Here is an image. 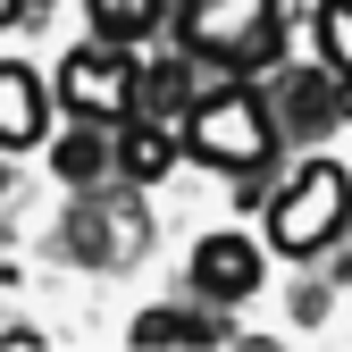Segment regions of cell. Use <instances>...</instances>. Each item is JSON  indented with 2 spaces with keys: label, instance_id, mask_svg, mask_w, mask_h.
<instances>
[{
  "label": "cell",
  "instance_id": "14",
  "mask_svg": "<svg viewBox=\"0 0 352 352\" xmlns=\"http://www.w3.org/2000/svg\"><path fill=\"white\" fill-rule=\"evenodd\" d=\"M344 118H352V76H344Z\"/></svg>",
  "mask_w": 352,
  "mask_h": 352
},
{
  "label": "cell",
  "instance_id": "9",
  "mask_svg": "<svg viewBox=\"0 0 352 352\" xmlns=\"http://www.w3.org/2000/svg\"><path fill=\"white\" fill-rule=\"evenodd\" d=\"M51 168H59V185H93V176L109 168V143L93 135V118H84V135H59V151H51Z\"/></svg>",
  "mask_w": 352,
  "mask_h": 352
},
{
  "label": "cell",
  "instance_id": "5",
  "mask_svg": "<svg viewBox=\"0 0 352 352\" xmlns=\"http://www.w3.org/2000/svg\"><path fill=\"white\" fill-rule=\"evenodd\" d=\"M193 285H201L210 302H243V294H260V243H243V235H210V243H193Z\"/></svg>",
  "mask_w": 352,
  "mask_h": 352
},
{
  "label": "cell",
  "instance_id": "8",
  "mask_svg": "<svg viewBox=\"0 0 352 352\" xmlns=\"http://www.w3.org/2000/svg\"><path fill=\"white\" fill-rule=\"evenodd\" d=\"M84 9H93V34L101 42H126V51H135L143 34H160L168 0H84Z\"/></svg>",
  "mask_w": 352,
  "mask_h": 352
},
{
  "label": "cell",
  "instance_id": "1",
  "mask_svg": "<svg viewBox=\"0 0 352 352\" xmlns=\"http://www.w3.org/2000/svg\"><path fill=\"white\" fill-rule=\"evenodd\" d=\"M269 151H277V118L260 109L252 84H218V93L185 101L176 160H201V168H235V176H252V168H269Z\"/></svg>",
  "mask_w": 352,
  "mask_h": 352
},
{
  "label": "cell",
  "instance_id": "4",
  "mask_svg": "<svg viewBox=\"0 0 352 352\" xmlns=\"http://www.w3.org/2000/svg\"><path fill=\"white\" fill-rule=\"evenodd\" d=\"M135 51L126 42H84V51H67V67H59V93H67V109L76 118H93V126H109V118H135Z\"/></svg>",
  "mask_w": 352,
  "mask_h": 352
},
{
  "label": "cell",
  "instance_id": "2",
  "mask_svg": "<svg viewBox=\"0 0 352 352\" xmlns=\"http://www.w3.org/2000/svg\"><path fill=\"white\" fill-rule=\"evenodd\" d=\"M344 218H352V176H344L336 160H311V168L269 201V252L311 260V252H327V243L344 235Z\"/></svg>",
  "mask_w": 352,
  "mask_h": 352
},
{
  "label": "cell",
  "instance_id": "7",
  "mask_svg": "<svg viewBox=\"0 0 352 352\" xmlns=\"http://www.w3.org/2000/svg\"><path fill=\"white\" fill-rule=\"evenodd\" d=\"M109 168H126L135 185H160V176L176 168V135L160 118H126V135L109 143Z\"/></svg>",
  "mask_w": 352,
  "mask_h": 352
},
{
  "label": "cell",
  "instance_id": "10",
  "mask_svg": "<svg viewBox=\"0 0 352 352\" xmlns=\"http://www.w3.org/2000/svg\"><path fill=\"white\" fill-rule=\"evenodd\" d=\"M218 327L210 319H193V311H143L135 319V344H210Z\"/></svg>",
  "mask_w": 352,
  "mask_h": 352
},
{
  "label": "cell",
  "instance_id": "3",
  "mask_svg": "<svg viewBox=\"0 0 352 352\" xmlns=\"http://www.w3.org/2000/svg\"><path fill=\"white\" fill-rule=\"evenodd\" d=\"M176 34H185V51L193 59H227V67H260V59H277V0H185L176 9Z\"/></svg>",
  "mask_w": 352,
  "mask_h": 352
},
{
  "label": "cell",
  "instance_id": "6",
  "mask_svg": "<svg viewBox=\"0 0 352 352\" xmlns=\"http://www.w3.org/2000/svg\"><path fill=\"white\" fill-rule=\"evenodd\" d=\"M42 143V76L0 59V151H25Z\"/></svg>",
  "mask_w": 352,
  "mask_h": 352
},
{
  "label": "cell",
  "instance_id": "12",
  "mask_svg": "<svg viewBox=\"0 0 352 352\" xmlns=\"http://www.w3.org/2000/svg\"><path fill=\"white\" fill-rule=\"evenodd\" d=\"M285 109H294V126H319L327 118V84L319 76H285Z\"/></svg>",
  "mask_w": 352,
  "mask_h": 352
},
{
  "label": "cell",
  "instance_id": "13",
  "mask_svg": "<svg viewBox=\"0 0 352 352\" xmlns=\"http://www.w3.org/2000/svg\"><path fill=\"white\" fill-rule=\"evenodd\" d=\"M17 9H25V0H0V25H17Z\"/></svg>",
  "mask_w": 352,
  "mask_h": 352
},
{
  "label": "cell",
  "instance_id": "11",
  "mask_svg": "<svg viewBox=\"0 0 352 352\" xmlns=\"http://www.w3.org/2000/svg\"><path fill=\"white\" fill-rule=\"evenodd\" d=\"M319 59L352 76V0H319Z\"/></svg>",
  "mask_w": 352,
  "mask_h": 352
}]
</instances>
